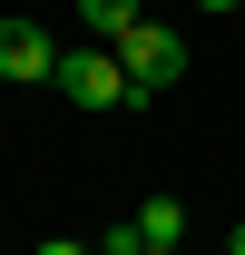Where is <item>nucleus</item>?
<instances>
[{"label":"nucleus","mask_w":245,"mask_h":255,"mask_svg":"<svg viewBox=\"0 0 245 255\" xmlns=\"http://www.w3.org/2000/svg\"><path fill=\"white\" fill-rule=\"evenodd\" d=\"M137 226H147V246H177V236H186V206H177V196H147Z\"/></svg>","instance_id":"nucleus-5"},{"label":"nucleus","mask_w":245,"mask_h":255,"mask_svg":"<svg viewBox=\"0 0 245 255\" xmlns=\"http://www.w3.org/2000/svg\"><path fill=\"white\" fill-rule=\"evenodd\" d=\"M59 39L49 30H30V20H0V79H59Z\"/></svg>","instance_id":"nucleus-3"},{"label":"nucleus","mask_w":245,"mask_h":255,"mask_svg":"<svg viewBox=\"0 0 245 255\" xmlns=\"http://www.w3.org/2000/svg\"><path fill=\"white\" fill-rule=\"evenodd\" d=\"M118 59H127V79H137V98H157V89L186 69V39H177V30H157V20H137V30L118 39Z\"/></svg>","instance_id":"nucleus-2"},{"label":"nucleus","mask_w":245,"mask_h":255,"mask_svg":"<svg viewBox=\"0 0 245 255\" xmlns=\"http://www.w3.org/2000/svg\"><path fill=\"white\" fill-rule=\"evenodd\" d=\"M226 255H245V226H236V236H226Z\"/></svg>","instance_id":"nucleus-8"},{"label":"nucleus","mask_w":245,"mask_h":255,"mask_svg":"<svg viewBox=\"0 0 245 255\" xmlns=\"http://www.w3.org/2000/svg\"><path fill=\"white\" fill-rule=\"evenodd\" d=\"M196 10H245V0H196Z\"/></svg>","instance_id":"nucleus-7"},{"label":"nucleus","mask_w":245,"mask_h":255,"mask_svg":"<svg viewBox=\"0 0 245 255\" xmlns=\"http://www.w3.org/2000/svg\"><path fill=\"white\" fill-rule=\"evenodd\" d=\"M39 255H98V246H79V236H49V246H39Z\"/></svg>","instance_id":"nucleus-6"},{"label":"nucleus","mask_w":245,"mask_h":255,"mask_svg":"<svg viewBox=\"0 0 245 255\" xmlns=\"http://www.w3.org/2000/svg\"><path fill=\"white\" fill-rule=\"evenodd\" d=\"M79 30H89V39H108V49H118V39L137 30V0H79Z\"/></svg>","instance_id":"nucleus-4"},{"label":"nucleus","mask_w":245,"mask_h":255,"mask_svg":"<svg viewBox=\"0 0 245 255\" xmlns=\"http://www.w3.org/2000/svg\"><path fill=\"white\" fill-rule=\"evenodd\" d=\"M59 89H69V98H89V108H147L118 49H69V59H59Z\"/></svg>","instance_id":"nucleus-1"},{"label":"nucleus","mask_w":245,"mask_h":255,"mask_svg":"<svg viewBox=\"0 0 245 255\" xmlns=\"http://www.w3.org/2000/svg\"><path fill=\"white\" fill-rule=\"evenodd\" d=\"M147 255H177V246H147Z\"/></svg>","instance_id":"nucleus-9"}]
</instances>
